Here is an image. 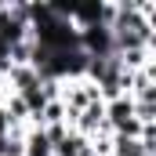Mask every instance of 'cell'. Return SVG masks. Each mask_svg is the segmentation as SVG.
<instances>
[{
    "instance_id": "6da1fadb",
    "label": "cell",
    "mask_w": 156,
    "mask_h": 156,
    "mask_svg": "<svg viewBox=\"0 0 156 156\" xmlns=\"http://www.w3.org/2000/svg\"><path fill=\"white\" fill-rule=\"evenodd\" d=\"M51 153H55V145L44 134V127H26V134H22V156H51Z\"/></svg>"
},
{
    "instance_id": "7a4b0ae2",
    "label": "cell",
    "mask_w": 156,
    "mask_h": 156,
    "mask_svg": "<svg viewBox=\"0 0 156 156\" xmlns=\"http://www.w3.org/2000/svg\"><path fill=\"white\" fill-rule=\"evenodd\" d=\"M11 131V123H7V113H4V105H0V138Z\"/></svg>"
}]
</instances>
